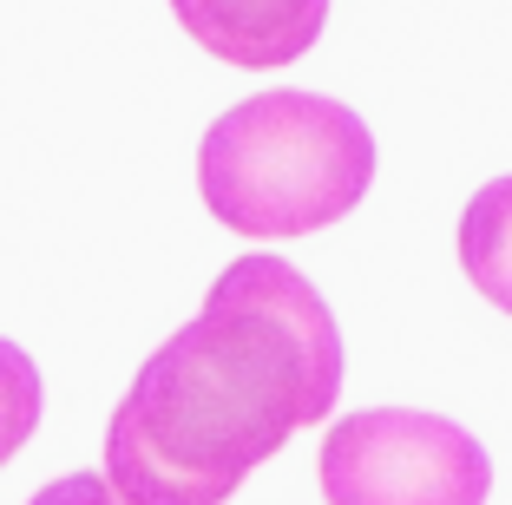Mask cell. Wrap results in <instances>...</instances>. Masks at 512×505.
<instances>
[{
    "mask_svg": "<svg viewBox=\"0 0 512 505\" xmlns=\"http://www.w3.org/2000/svg\"><path fill=\"white\" fill-rule=\"evenodd\" d=\"M178 27L243 73L302 60L329 27V0H171Z\"/></svg>",
    "mask_w": 512,
    "mask_h": 505,
    "instance_id": "4",
    "label": "cell"
},
{
    "mask_svg": "<svg viewBox=\"0 0 512 505\" xmlns=\"http://www.w3.org/2000/svg\"><path fill=\"white\" fill-rule=\"evenodd\" d=\"M460 269L493 309L512 315V178H493L460 210Z\"/></svg>",
    "mask_w": 512,
    "mask_h": 505,
    "instance_id": "5",
    "label": "cell"
},
{
    "mask_svg": "<svg viewBox=\"0 0 512 505\" xmlns=\"http://www.w3.org/2000/svg\"><path fill=\"white\" fill-rule=\"evenodd\" d=\"M40 427V368L27 361V348L0 342V466Z\"/></svg>",
    "mask_w": 512,
    "mask_h": 505,
    "instance_id": "6",
    "label": "cell"
},
{
    "mask_svg": "<svg viewBox=\"0 0 512 505\" xmlns=\"http://www.w3.org/2000/svg\"><path fill=\"white\" fill-rule=\"evenodd\" d=\"M493 460L460 420L421 407H368L322 440L329 505H486Z\"/></svg>",
    "mask_w": 512,
    "mask_h": 505,
    "instance_id": "3",
    "label": "cell"
},
{
    "mask_svg": "<svg viewBox=\"0 0 512 505\" xmlns=\"http://www.w3.org/2000/svg\"><path fill=\"white\" fill-rule=\"evenodd\" d=\"M27 505H132V499H125L106 473H66V479H53V486H40Z\"/></svg>",
    "mask_w": 512,
    "mask_h": 505,
    "instance_id": "7",
    "label": "cell"
},
{
    "mask_svg": "<svg viewBox=\"0 0 512 505\" xmlns=\"http://www.w3.org/2000/svg\"><path fill=\"white\" fill-rule=\"evenodd\" d=\"M375 184V138L329 92H256L197 145V191L224 230L283 243L329 230Z\"/></svg>",
    "mask_w": 512,
    "mask_h": 505,
    "instance_id": "2",
    "label": "cell"
},
{
    "mask_svg": "<svg viewBox=\"0 0 512 505\" xmlns=\"http://www.w3.org/2000/svg\"><path fill=\"white\" fill-rule=\"evenodd\" d=\"M342 394V328L283 256H237L204 309L138 368L106 427V479L132 505H224Z\"/></svg>",
    "mask_w": 512,
    "mask_h": 505,
    "instance_id": "1",
    "label": "cell"
}]
</instances>
